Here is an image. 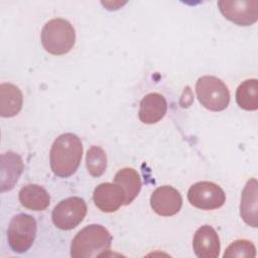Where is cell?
<instances>
[{"label":"cell","instance_id":"6da1fadb","mask_svg":"<svg viewBox=\"0 0 258 258\" xmlns=\"http://www.w3.org/2000/svg\"><path fill=\"white\" fill-rule=\"evenodd\" d=\"M83 155L81 139L74 133H63L52 143L49 152L50 168L59 177H69L78 169Z\"/></svg>","mask_w":258,"mask_h":258},{"label":"cell","instance_id":"7a4b0ae2","mask_svg":"<svg viewBox=\"0 0 258 258\" xmlns=\"http://www.w3.org/2000/svg\"><path fill=\"white\" fill-rule=\"evenodd\" d=\"M112 236L102 225L92 224L82 229L73 239L71 256L73 258H95L106 255L110 250Z\"/></svg>","mask_w":258,"mask_h":258},{"label":"cell","instance_id":"3957f363","mask_svg":"<svg viewBox=\"0 0 258 258\" xmlns=\"http://www.w3.org/2000/svg\"><path fill=\"white\" fill-rule=\"evenodd\" d=\"M41 44L50 54L68 53L76 42V32L73 25L63 18H53L47 21L41 30Z\"/></svg>","mask_w":258,"mask_h":258},{"label":"cell","instance_id":"277c9868","mask_svg":"<svg viewBox=\"0 0 258 258\" xmlns=\"http://www.w3.org/2000/svg\"><path fill=\"white\" fill-rule=\"evenodd\" d=\"M196 93L199 102L210 111H223L230 103L227 86L214 76L201 77L196 84Z\"/></svg>","mask_w":258,"mask_h":258},{"label":"cell","instance_id":"5b68a950","mask_svg":"<svg viewBox=\"0 0 258 258\" xmlns=\"http://www.w3.org/2000/svg\"><path fill=\"white\" fill-rule=\"evenodd\" d=\"M35 219L28 214L14 216L7 229V242L12 251L24 253L32 246L36 236Z\"/></svg>","mask_w":258,"mask_h":258},{"label":"cell","instance_id":"8992f818","mask_svg":"<svg viewBox=\"0 0 258 258\" xmlns=\"http://www.w3.org/2000/svg\"><path fill=\"white\" fill-rule=\"evenodd\" d=\"M87 214L86 202L80 197H70L59 202L52 210L51 220L60 230H72L79 226Z\"/></svg>","mask_w":258,"mask_h":258},{"label":"cell","instance_id":"52a82bcc","mask_svg":"<svg viewBox=\"0 0 258 258\" xmlns=\"http://www.w3.org/2000/svg\"><path fill=\"white\" fill-rule=\"evenodd\" d=\"M187 200L194 207L210 211L219 209L225 204L226 194L223 188L215 182L199 181L188 188Z\"/></svg>","mask_w":258,"mask_h":258},{"label":"cell","instance_id":"ba28073f","mask_svg":"<svg viewBox=\"0 0 258 258\" xmlns=\"http://www.w3.org/2000/svg\"><path fill=\"white\" fill-rule=\"evenodd\" d=\"M218 6L225 18L240 26H249L258 19L257 0H220Z\"/></svg>","mask_w":258,"mask_h":258},{"label":"cell","instance_id":"9c48e42d","mask_svg":"<svg viewBox=\"0 0 258 258\" xmlns=\"http://www.w3.org/2000/svg\"><path fill=\"white\" fill-rule=\"evenodd\" d=\"M150 206L157 215L170 217L179 212L182 198L176 188L170 185H161L151 194Z\"/></svg>","mask_w":258,"mask_h":258},{"label":"cell","instance_id":"30bf717a","mask_svg":"<svg viewBox=\"0 0 258 258\" xmlns=\"http://www.w3.org/2000/svg\"><path fill=\"white\" fill-rule=\"evenodd\" d=\"M95 206L104 213L116 212L125 202L123 189L116 183L103 182L97 185L93 194Z\"/></svg>","mask_w":258,"mask_h":258},{"label":"cell","instance_id":"8fae6325","mask_svg":"<svg viewBox=\"0 0 258 258\" xmlns=\"http://www.w3.org/2000/svg\"><path fill=\"white\" fill-rule=\"evenodd\" d=\"M192 249L199 258H217L221 245L216 230L209 225L200 227L192 239Z\"/></svg>","mask_w":258,"mask_h":258},{"label":"cell","instance_id":"7c38bea8","mask_svg":"<svg viewBox=\"0 0 258 258\" xmlns=\"http://www.w3.org/2000/svg\"><path fill=\"white\" fill-rule=\"evenodd\" d=\"M167 103L165 98L158 93L147 94L140 102L138 117L142 123L154 124L166 114Z\"/></svg>","mask_w":258,"mask_h":258},{"label":"cell","instance_id":"4fadbf2b","mask_svg":"<svg viewBox=\"0 0 258 258\" xmlns=\"http://www.w3.org/2000/svg\"><path fill=\"white\" fill-rule=\"evenodd\" d=\"M23 162L21 157L8 151L1 155V169H0V186L1 191L10 190L18 181L22 171Z\"/></svg>","mask_w":258,"mask_h":258},{"label":"cell","instance_id":"5bb4252c","mask_svg":"<svg viewBox=\"0 0 258 258\" xmlns=\"http://www.w3.org/2000/svg\"><path fill=\"white\" fill-rule=\"evenodd\" d=\"M257 180L256 178H251L245 184L241 196L240 203V215L243 221L256 228L258 226V206H257Z\"/></svg>","mask_w":258,"mask_h":258},{"label":"cell","instance_id":"9a60e30c","mask_svg":"<svg viewBox=\"0 0 258 258\" xmlns=\"http://www.w3.org/2000/svg\"><path fill=\"white\" fill-rule=\"evenodd\" d=\"M23 104V96L18 87L10 83L0 85V114L2 117L17 115Z\"/></svg>","mask_w":258,"mask_h":258},{"label":"cell","instance_id":"2e32d148","mask_svg":"<svg viewBox=\"0 0 258 258\" xmlns=\"http://www.w3.org/2000/svg\"><path fill=\"white\" fill-rule=\"evenodd\" d=\"M19 201L24 208L32 211H44L50 204V198L45 188L34 183L21 187Z\"/></svg>","mask_w":258,"mask_h":258},{"label":"cell","instance_id":"e0dca14e","mask_svg":"<svg viewBox=\"0 0 258 258\" xmlns=\"http://www.w3.org/2000/svg\"><path fill=\"white\" fill-rule=\"evenodd\" d=\"M114 182L118 184L124 191L125 202L124 205L127 206L131 204L134 199L138 196L141 189V178L139 173L129 167L120 169L114 177Z\"/></svg>","mask_w":258,"mask_h":258},{"label":"cell","instance_id":"ac0fdd59","mask_svg":"<svg viewBox=\"0 0 258 258\" xmlns=\"http://www.w3.org/2000/svg\"><path fill=\"white\" fill-rule=\"evenodd\" d=\"M236 102L246 111L258 109V84L256 79H249L239 85L236 91Z\"/></svg>","mask_w":258,"mask_h":258},{"label":"cell","instance_id":"d6986e66","mask_svg":"<svg viewBox=\"0 0 258 258\" xmlns=\"http://www.w3.org/2000/svg\"><path fill=\"white\" fill-rule=\"evenodd\" d=\"M86 166L88 172L94 176H101L107 167V155L100 146H92L86 154Z\"/></svg>","mask_w":258,"mask_h":258},{"label":"cell","instance_id":"ffe728a7","mask_svg":"<svg viewBox=\"0 0 258 258\" xmlns=\"http://www.w3.org/2000/svg\"><path fill=\"white\" fill-rule=\"evenodd\" d=\"M223 256L225 258L255 257L256 248L254 244L248 240H236L227 247Z\"/></svg>","mask_w":258,"mask_h":258}]
</instances>
